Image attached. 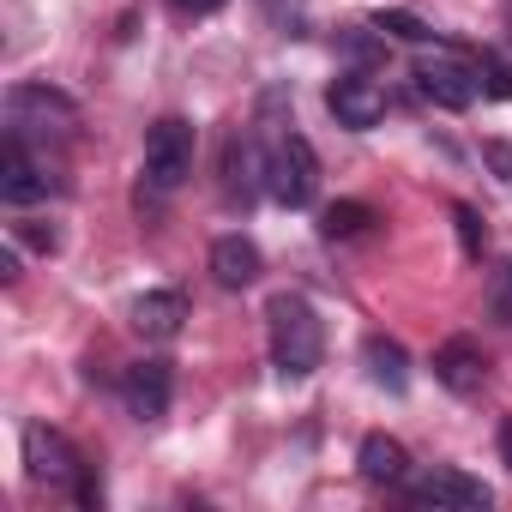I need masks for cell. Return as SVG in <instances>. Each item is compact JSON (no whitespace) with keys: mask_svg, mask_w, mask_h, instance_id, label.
Returning <instances> with one entry per match:
<instances>
[{"mask_svg":"<svg viewBox=\"0 0 512 512\" xmlns=\"http://www.w3.org/2000/svg\"><path fill=\"white\" fill-rule=\"evenodd\" d=\"M266 332H272V368L284 380H308L326 362V326H320V314H314L308 296L278 290L266 302Z\"/></svg>","mask_w":512,"mask_h":512,"instance_id":"cell-1","label":"cell"},{"mask_svg":"<svg viewBox=\"0 0 512 512\" xmlns=\"http://www.w3.org/2000/svg\"><path fill=\"white\" fill-rule=\"evenodd\" d=\"M79 127V103L55 85H13L7 91V133L13 139H67Z\"/></svg>","mask_w":512,"mask_h":512,"instance_id":"cell-2","label":"cell"},{"mask_svg":"<svg viewBox=\"0 0 512 512\" xmlns=\"http://www.w3.org/2000/svg\"><path fill=\"white\" fill-rule=\"evenodd\" d=\"M193 151H199V133L187 115H163L151 133H145V187L151 193H175L187 175H193Z\"/></svg>","mask_w":512,"mask_h":512,"instance_id":"cell-3","label":"cell"},{"mask_svg":"<svg viewBox=\"0 0 512 512\" xmlns=\"http://www.w3.org/2000/svg\"><path fill=\"white\" fill-rule=\"evenodd\" d=\"M266 193H272L278 205H290V211L314 205V193H320V157H314V145H308L302 133H278V139H272Z\"/></svg>","mask_w":512,"mask_h":512,"instance_id":"cell-4","label":"cell"},{"mask_svg":"<svg viewBox=\"0 0 512 512\" xmlns=\"http://www.w3.org/2000/svg\"><path fill=\"white\" fill-rule=\"evenodd\" d=\"M416 91L434 103V109H470L476 97H482V85H476V55H458V49H446V55H428V61H416Z\"/></svg>","mask_w":512,"mask_h":512,"instance_id":"cell-5","label":"cell"},{"mask_svg":"<svg viewBox=\"0 0 512 512\" xmlns=\"http://www.w3.org/2000/svg\"><path fill=\"white\" fill-rule=\"evenodd\" d=\"M19 446H25V476H31V482H49V488H73V482H79V470H85L79 446H73L61 428H49V422H25Z\"/></svg>","mask_w":512,"mask_h":512,"instance_id":"cell-6","label":"cell"},{"mask_svg":"<svg viewBox=\"0 0 512 512\" xmlns=\"http://www.w3.org/2000/svg\"><path fill=\"white\" fill-rule=\"evenodd\" d=\"M404 494H410L416 506H440V512H482V506H488V488H482L476 476L452 470V464H434V470H422V476H404Z\"/></svg>","mask_w":512,"mask_h":512,"instance_id":"cell-7","label":"cell"},{"mask_svg":"<svg viewBox=\"0 0 512 512\" xmlns=\"http://www.w3.org/2000/svg\"><path fill=\"white\" fill-rule=\"evenodd\" d=\"M55 187L61 181H55V169L43 157H31V139H13L7 133V151H0V199H7V205H37Z\"/></svg>","mask_w":512,"mask_h":512,"instance_id":"cell-8","label":"cell"},{"mask_svg":"<svg viewBox=\"0 0 512 512\" xmlns=\"http://www.w3.org/2000/svg\"><path fill=\"white\" fill-rule=\"evenodd\" d=\"M121 398H127V416L133 422H163L169 416V398H175V368L163 356L133 362L127 380H121Z\"/></svg>","mask_w":512,"mask_h":512,"instance_id":"cell-9","label":"cell"},{"mask_svg":"<svg viewBox=\"0 0 512 512\" xmlns=\"http://www.w3.org/2000/svg\"><path fill=\"white\" fill-rule=\"evenodd\" d=\"M266 157L272 151H260L253 133H235L223 145V199L229 205H253V199L266 193Z\"/></svg>","mask_w":512,"mask_h":512,"instance_id":"cell-10","label":"cell"},{"mask_svg":"<svg viewBox=\"0 0 512 512\" xmlns=\"http://www.w3.org/2000/svg\"><path fill=\"white\" fill-rule=\"evenodd\" d=\"M326 109L338 115V127H350V133H368V127H380V121H386V91H380L374 79L350 73V79H338V85L326 91Z\"/></svg>","mask_w":512,"mask_h":512,"instance_id":"cell-11","label":"cell"},{"mask_svg":"<svg viewBox=\"0 0 512 512\" xmlns=\"http://www.w3.org/2000/svg\"><path fill=\"white\" fill-rule=\"evenodd\" d=\"M434 380H440L446 392H458V398L482 392V380H488V356H482V344H476V338H446V344L434 350Z\"/></svg>","mask_w":512,"mask_h":512,"instance_id":"cell-12","label":"cell"},{"mask_svg":"<svg viewBox=\"0 0 512 512\" xmlns=\"http://www.w3.org/2000/svg\"><path fill=\"white\" fill-rule=\"evenodd\" d=\"M260 272H266V260H260V247H253L247 235H217L211 241V278L223 290H253Z\"/></svg>","mask_w":512,"mask_h":512,"instance_id":"cell-13","label":"cell"},{"mask_svg":"<svg viewBox=\"0 0 512 512\" xmlns=\"http://www.w3.org/2000/svg\"><path fill=\"white\" fill-rule=\"evenodd\" d=\"M181 326H187V296H181V290H151V296L133 302V332H139V338L169 344Z\"/></svg>","mask_w":512,"mask_h":512,"instance_id":"cell-14","label":"cell"},{"mask_svg":"<svg viewBox=\"0 0 512 512\" xmlns=\"http://www.w3.org/2000/svg\"><path fill=\"white\" fill-rule=\"evenodd\" d=\"M356 464H362L368 482H386V488H404V476H410V452L392 434H368L362 452H356Z\"/></svg>","mask_w":512,"mask_h":512,"instance_id":"cell-15","label":"cell"},{"mask_svg":"<svg viewBox=\"0 0 512 512\" xmlns=\"http://www.w3.org/2000/svg\"><path fill=\"white\" fill-rule=\"evenodd\" d=\"M362 362H368V380H374V386H386V392H404V386H410V356H404L398 338L374 332V338L362 344Z\"/></svg>","mask_w":512,"mask_h":512,"instance_id":"cell-16","label":"cell"},{"mask_svg":"<svg viewBox=\"0 0 512 512\" xmlns=\"http://www.w3.org/2000/svg\"><path fill=\"white\" fill-rule=\"evenodd\" d=\"M368 223H374V211L362 199H338V205L320 211V235L326 241H356V235H368Z\"/></svg>","mask_w":512,"mask_h":512,"instance_id":"cell-17","label":"cell"},{"mask_svg":"<svg viewBox=\"0 0 512 512\" xmlns=\"http://www.w3.org/2000/svg\"><path fill=\"white\" fill-rule=\"evenodd\" d=\"M368 31L398 37V43H434V31H428L416 13H374V19H368Z\"/></svg>","mask_w":512,"mask_h":512,"instance_id":"cell-18","label":"cell"},{"mask_svg":"<svg viewBox=\"0 0 512 512\" xmlns=\"http://www.w3.org/2000/svg\"><path fill=\"white\" fill-rule=\"evenodd\" d=\"M476 85L482 97H512V67L500 55H476Z\"/></svg>","mask_w":512,"mask_h":512,"instance_id":"cell-19","label":"cell"},{"mask_svg":"<svg viewBox=\"0 0 512 512\" xmlns=\"http://www.w3.org/2000/svg\"><path fill=\"white\" fill-rule=\"evenodd\" d=\"M452 223H458V241H464V253H470V260H482V247H488V229H482V217H476L470 205H452Z\"/></svg>","mask_w":512,"mask_h":512,"instance_id":"cell-20","label":"cell"},{"mask_svg":"<svg viewBox=\"0 0 512 512\" xmlns=\"http://www.w3.org/2000/svg\"><path fill=\"white\" fill-rule=\"evenodd\" d=\"M260 13L284 31H302V13H308V0H260Z\"/></svg>","mask_w":512,"mask_h":512,"instance_id":"cell-21","label":"cell"},{"mask_svg":"<svg viewBox=\"0 0 512 512\" xmlns=\"http://www.w3.org/2000/svg\"><path fill=\"white\" fill-rule=\"evenodd\" d=\"M482 163H488L500 181H512V139H482Z\"/></svg>","mask_w":512,"mask_h":512,"instance_id":"cell-22","label":"cell"},{"mask_svg":"<svg viewBox=\"0 0 512 512\" xmlns=\"http://www.w3.org/2000/svg\"><path fill=\"white\" fill-rule=\"evenodd\" d=\"M13 235H19V241H31L37 253H55V247H61V235H55V229H25V223H19Z\"/></svg>","mask_w":512,"mask_h":512,"instance_id":"cell-23","label":"cell"},{"mask_svg":"<svg viewBox=\"0 0 512 512\" xmlns=\"http://www.w3.org/2000/svg\"><path fill=\"white\" fill-rule=\"evenodd\" d=\"M169 7H175V13H187V19H205V13H217V7H223V0H169Z\"/></svg>","mask_w":512,"mask_h":512,"instance_id":"cell-24","label":"cell"},{"mask_svg":"<svg viewBox=\"0 0 512 512\" xmlns=\"http://www.w3.org/2000/svg\"><path fill=\"white\" fill-rule=\"evenodd\" d=\"M344 49H350L356 61H374V43H368V37H344Z\"/></svg>","mask_w":512,"mask_h":512,"instance_id":"cell-25","label":"cell"},{"mask_svg":"<svg viewBox=\"0 0 512 512\" xmlns=\"http://www.w3.org/2000/svg\"><path fill=\"white\" fill-rule=\"evenodd\" d=\"M500 458H506V470H512V416L500 422Z\"/></svg>","mask_w":512,"mask_h":512,"instance_id":"cell-26","label":"cell"},{"mask_svg":"<svg viewBox=\"0 0 512 512\" xmlns=\"http://www.w3.org/2000/svg\"><path fill=\"white\" fill-rule=\"evenodd\" d=\"M506 31H512V0H506Z\"/></svg>","mask_w":512,"mask_h":512,"instance_id":"cell-27","label":"cell"}]
</instances>
